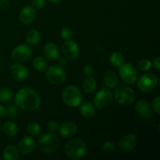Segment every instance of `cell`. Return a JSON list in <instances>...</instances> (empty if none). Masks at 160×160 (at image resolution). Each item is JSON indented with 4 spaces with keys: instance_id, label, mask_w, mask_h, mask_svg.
I'll return each mask as SVG.
<instances>
[{
    "instance_id": "obj_1",
    "label": "cell",
    "mask_w": 160,
    "mask_h": 160,
    "mask_svg": "<svg viewBox=\"0 0 160 160\" xmlns=\"http://www.w3.org/2000/svg\"><path fill=\"white\" fill-rule=\"evenodd\" d=\"M14 102L20 109L25 110H35L41 104V98L37 92L30 88H23L16 94Z\"/></svg>"
},
{
    "instance_id": "obj_2",
    "label": "cell",
    "mask_w": 160,
    "mask_h": 160,
    "mask_svg": "<svg viewBox=\"0 0 160 160\" xmlns=\"http://www.w3.org/2000/svg\"><path fill=\"white\" fill-rule=\"evenodd\" d=\"M87 152V144L83 139L74 138L68 142L65 146V153L73 159L82 158Z\"/></svg>"
},
{
    "instance_id": "obj_3",
    "label": "cell",
    "mask_w": 160,
    "mask_h": 160,
    "mask_svg": "<svg viewBox=\"0 0 160 160\" xmlns=\"http://www.w3.org/2000/svg\"><path fill=\"white\" fill-rule=\"evenodd\" d=\"M63 102L69 107H78L82 103L83 95L81 90L74 85H70L65 88L62 94Z\"/></svg>"
},
{
    "instance_id": "obj_4",
    "label": "cell",
    "mask_w": 160,
    "mask_h": 160,
    "mask_svg": "<svg viewBox=\"0 0 160 160\" xmlns=\"http://www.w3.org/2000/svg\"><path fill=\"white\" fill-rule=\"evenodd\" d=\"M59 145V139L57 135L52 133H46L39 137L38 146L44 153H52L56 151Z\"/></svg>"
},
{
    "instance_id": "obj_5",
    "label": "cell",
    "mask_w": 160,
    "mask_h": 160,
    "mask_svg": "<svg viewBox=\"0 0 160 160\" xmlns=\"http://www.w3.org/2000/svg\"><path fill=\"white\" fill-rule=\"evenodd\" d=\"M114 98L120 104L130 105L135 100L136 94L134 89L129 86L120 85L116 88L114 92Z\"/></svg>"
},
{
    "instance_id": "obj_6",
    "label": "cell",
    "mask_w": 160,
    "mask_h": 160,
    "mask_svg": "<svg viewBox=\"0 0 160 160\" xmlns=\"http://www.w3.org/2000/svg\"><path fill=\"white\" fill-rule=\"evenodd\" d=\"M46 78L49 83L56 85L62 84L67 78V72L63 67L53 65L48 67L46 71Z\"/></svg>"
},
{
    "instance_id": "obj_7",
    "label": "cell",
    "mask_w": 160,
    "mask_h": 160,
    "mask_svg": "<svg viewBox=\"0 0 160 160\" xmlns=\"http://www.w3.org/2000/svg\"><path fill=\"white\" fill-rule=\"evenodd\" d=\"M137 80L138 88L143 92H149L154 90L159 82L158 78L152 73H145Z\"/></svg>"
},
{
    "instance_id": "obj_8",
    "label": "cell",
    "mask_w": 160,
    "mask_h": 160,
    "mask_svg": "<svg viewBox=\"0 0 160 160\" xmlns=\"http://www.w3.org/2000/svg\"><path fill=\"white\" fill-rule=\"evenodd\" d=\"M119 75L122 81L128 84H134L138 79V71L133 64L123 63L119 67Z\"/></svg>"
},
{
    "instance_id": "obj_9",
    "label": "cell",
    "mask_w": 160,
    "mask_h": 160,
    "mask_svg": "<svg viewBox=\"0 0 160 160\" xmlns=\"http://www.w3.org/2000/svg\"><path fill=\"white\" fill-rule=\"evenodd\" d=\"M113 95L108 88L100 89L94 97V105L98 109H104L109 106L112 102Z\"/></svg>"
},
{
    "instance_id": "obj_10",
    "label": "cell",
    "mask_w": 160,
    "mask_h": 160,
    "mask_svg": "<svg viewBox=\"0 0 160 160\" xmlns=\"http://www.w3.org/2000/svg\"><path fill=\"white\" fill-rule=\"evenodd\" d=\"M31 54H32V51H31V48H30L29 45L22 44V45L16 46L14 49L12 50V58L16 62L23 63V62L29 60Z\"/></svg>"
},
{
    "instance_id": "obj_11",
    "label": "cell",
    "mask_w": 160,
    "mask_h": 160,
    "mask_svg": "<svg viewBox=\"0 0 160 160\" xmlns=\"http://www.w3.org/2000/svg\"><path fill=\"white\" fill-rule=\"evenodd\" d=\"M36 148V141L31 136H25L20 139L18 144V151L23 156L32 152Z\"/></svg>"
},
{
    "instance_id": "obj_12",
    "label": "cell",
    "mask_w": 160,
    "mask_h": 160,
    "mask_svg": "<svg viewBox=\"0 0 160 160\" xmlns=\"http://www.w3.org/2000/svg\"><path fill=\"white\" fill-rule=\"evenodd\" d=\"M62 52L68 59H76L80 53V48L78 44L73 40H66L62 45Z\"/></svg>"
},
{
    "instance_id": "obj_13",
    "label": "cell",
    "mask_w": 160,
    "mask_h": 160,
    "mask_svg": "<svg viewBox=\"0 0 160 160\" xmlns=\"http://www.w3.org/2000/svg\"><path fill=\"white\" fill-rule=\"evenodd\" d=\"M138 143L137 136L134 134H128L120 138L119 147L123 152H129L135 148Z\"/></svg>"
},
{
    "instance_id": "obj_14",
    "label": "cell",
    "mask_w": 160,
    "mask_h": 160,
    "mask_svg": "<svg viewBox=\"0 0 160 160\" xmlns=\"http://www.w3.org/2000/svg\"><path fill=\"white\" fill-rule=\"evenodd\" d=\"M10 74L16 81H23L28 77V70L20 62H16L10 67Z\"/></svg>"
},
{
    "instance_id": "obj_15",
    "label": "cell",
    "mask_w": 160,
    "mask_h": 160,
    "mask_svg": "<svg viewBox=\"0 0 160 160\" xmlns=\"http://www.w3.org/2000/svg\"><path fill=\"white\" fill-rule=\"evenodd\" d=\"M36 17L35 9L32 6H25L21 9L19 15L20 21L23 24H30L32 23Z\"/></svg>"
},
{
    "instance_id": "obj_16",
    "label": "cell",
    "mask_w": 160,
    "mask_h": 160,
    "mask_svg": "<svg viewBox=\"0 0 160 160\" xmlns=\"http://www.w3.org/2000/svg\"><path fill=\"white\" fill-rule=\"evenodd\" d=\"M58 130H59V134L62 138H71L75 135L78 131V128L73 122L67 121L62 123L60 127H59Z\"/></svg>"
},
{
    "instance_id": "obj_17",
    "label": "cell",
    "mask_w": 160,
    "mask_h": 160,
    "mask_svg": "<svg viewBox=\"0 0 160 160\" xmlns=\"http://www.w3.org/2000/svg\"><path fill=\"white\" fill-rule=\"evenodd\" d=\"M135 110L144 118H150L152 115V109L151 105L146 100H140L135 104Z\"/></svg>"
},
{
    "instance_id": "obj_18",
    "label": "cell",
    "mask_w": 160,
    "mask_h": 160,
    "mask_svg": "<svg viewBox=\"0 0 160 160\" xmlns=\"http://www.w3.org/2000/svg\"><path fill=\"white\" fill-rule=\"evenodd\" d=\"M44 55L46 59L50 61L57 60L59 57V50L57 45L52 42L47 43L44 47Z\"/></svg>"
},
{
    "instance_id": "obj_19",
    "label": "cell",
    "mask_w": 160,
    "mask_h": 160,
    "mask_svg": "<svg viewBox=\"0 0 160 160\" xmlns=\"http://www.w3.org/2000/svg\"><path fill=\"white\" fill-rule=\"evenodd\" d=\"M80 112L84 117L87 119H92L96 114V109L95 105L90 102H85L80 105Z\"/></svg>"
},
{
    "instance_id": "obj_20",
    "label": "cell",
    "mask_w": 160,
    "mask_h": 160,
    "mask_svg": "<svg viewBox=\"0 0 160 160\" xmlns=\"http://www.w3.org/2000/svg\"><path fill=\"white\" fill-rule=\"evenodd\" d=\"M118 77L115 72L112 70L106 72L104 74V84L108 88H116L118 86Z\"/></svg>"
},
{
    "instance_id": "obj_21",
    "label": "cell",
    "mask_w": 160,
    "mask_h": 160,
    "mask_svg": "<svg viewBox=\"0 0 160 160\" xmlns=\"http://www.w3.org/2000/svg\"><path fill=\"white\" fill-rule=\"evenodd\" d=\"M2 159L5 160H17L19 159L18 149L12 145H9L4 148Z\"/></svg>"
},
{
    "instance_id": "obj_22",
    "label": "cell",
    "mask_w": 160,
    "mask_h": 160,
    "mask_svg": "<svg viewBox=\"0 0 160 160\" xmlns=\"http://www.w3.org/2000/svg\"><path fill=\"white\" fill-rule=\"evenodd\" d=\"M2 131L8 137H13L18 133V126L12 121H6L2 126Z\"/></svg>"
},
{
    "instance_id": "obj_23",
    "label": "cell",
    "mask_w": 160,
    "mask_h": 160,
    "mask_svg": "<svg viewBox=\"0 0 160 160\" xmlns=\"http://www.w3.org/2000/svg\"><path fill=\"white\" fill-rule=\"evenodd\" d=\"M41 35L40 33L35 29H31L28 31L26 34V41L28 44L31 46L38 45L40 42Z\"/></svg>"
},
{
    "instance_id": "obj_24",
    "label": "cell",
    "mask_w": 160,
    "mask_h": 160,
    "mask_svg": "<svg viewBox=\"0 0 160 160\" xmlns=\"http://www.w3.org/2000/svg\"><path fill=\"white\" fill-rule=\"evenodd\" d=\"M96 81L94 78H92V76L88 77L87 78H85L83 82V89H84V92L86 93H92L93 92H95V90L96 89Z\"/></svg>"
},
{
    "instance_id": "obj_25",
    "label": "cell",
    "mask_w": 160,
    "mask_h": 160,
    "mask_svg": "<svg viewBox=\"0 0 160 160\" xmlns=\"http://www.w3.org/2000/svg\"><path fill=\"white\" fill-rule=\"evenodd\" d=\"M124 62V57L118 52H114L109 56V62L114 67H119Z\"/></svg>"
},
{
    "instance_id": "obj_26",
    "label": "cell",
    "mask_w": 160,
    "mask_h": 160,
    "mask_svg": "<svg viewBox=\"0 0 160 160\" xmlns=\"http://www.w3.org/2000/svg\"><path fill=\"white\" fill-rule=\"evenodd\" d=\"M33 67L38 71L42 72L47 69L48 62L45 58L42 57V56H37L33 60Z\"/></svg>"
},
{
    "instance_id": "obj_27",
    "label": "cell",
    "mask_w": 160,
    "mask_h": 160,
    "mask_svg": "<svg viewBox=\"0 0 160 160\" xmlns=\"http://www.w3.org/2000/svg\"><path fill=\"white\" fill-rule=\"evenodd\" d=\"M41 126L37 122H31L27 126V131L31 136H38L41 134Z\"/></svg>"
},
{
    "instance_id": "obj_28",
    "label": "cell",
    "mask_w": 160,
    "mask_h": 160,
    "mask_svg": "<svg viewBox=\"0 0 160 160\" xmlns=\"http://www.w3.org/2000/svg\"><path fill=\"white\" fill-rule=\"evenodd\" d=\"M12 92L7 88H2L0 89V102H6L12 99Z\"/></svg>"
},
{
    "instance_id": "obj_29",
    "label": "cell",
    "mask_w": 160,
    "mask_h": 160,
    "mask_svg": "<svg viewBox=\"0 0 160 160\" xmlns=\"http://www.w3.org/2000/svg\"><path fill=\"white\" fill-rule=\"evenodd\" d=\"M17 113H18V111H17V107L13 105H9L6 107L5 114L8 119H15L17 116Z\"/></svg>"
},
{
    "instance_id": "obj_30",
    "label": "cell",
    "mask_w": 160,
    "mask_h": 160,
    "mask_svg": "<svg viewBox=\"0 0 160 160\" xmlns=\"http://www.w3.org/2000/svg\"><path fill=\"white\" fill-rule=\"evenodd\" d=\"M116 149V144L112 141H106L102 145V150L106 153H111Z\"/></svg>"
},
{
    "instance_id": "obj_31",
    "label": "cell",
    "mask_w": 160,
    "mask_h": 160,
    "mask_svg": "<svg viewBox=\"0 0 160 160\" xmlns=\"http://www.w3.org/2000/svg\"><path fill=\"white\" fill-rule=\"evenodd\" d=\"M152 67V62L147 59H142L138 63V67L142 71H148Z\"/></svg>"
},
{
    "instance_id": "obj_32",
    "label": "cell",
    "mask_w": 160,
    "mask_h": 160,
    "mask_svg": "<svg viewBox=\"0 0 160 160\" xmlns=\"http://www.w3.org/2000/svg\"><path fill=\"white\" fill-rule=\"evenodd\" d=\"M73 33L72 29L68 28V27H65V28H62V29L61 30L60 32L61 36H62V38L65 39V40H69V39L71 38L72 36H73Z\"/></svg>"
},
{
    "instance_id": "obj_33",
    "label": "cell",
    "mask_w": 160,
    "mask_h": 160,
    "mask_svg": "<svg viewBox=\"0 0 160 160\" xmlns=\"http://www.w3.org/2000/svg\"><path fill=\"white\" fill-rule=\"evenodd\" d=\"M83 73L87 77L92 76L95 73V69H94L93 66L91 65V64H86V65H84V67H83Z\"/></svg>"
},
{
    "instance_id": "obj_34",
    "label": "cell",
    "mask_w": 160,
    "mask_h": 160,
    "mask_svg": "<svg viewBox=\"0 0 160 160\" xmlns=\"http://www.w3.org/2000/svg\"><path fill=\"white\" fill-rule=\"evenodd\" d=\"M152 107L155 112L159 115L160 113V96L158 95L156 98L152 101Z\"/></svg>"
},
{
    "instance_id": "obj_35",
    "label": "cell",
    "mask_w": 160,
    "mask_h": 160,
    "mask_svg": "<svg viewBox=\"0 0 160 160\" xmlns=\"http://www.w3.org/2000/svg\"><path fill=\"white\" fill-rule=\"evenodd\" d=\"M47 128H48V129L51 132H55V131H57L58 128H59V123H58V122L56 121V120H51V121L48 122V124H47Z\"/></svg>"
},
{
    "instance_id": "obj_36",
    "label": "cell",
    "mask_w": 160,
    "mask_h": 160,
    "mask_svg": "<svg viewBox=\"0 0 160 160\" xmlns=\"http://www.w3.org/2000/svg\"><path fill=\"white\" fill-rule=\"evenodd\" d=\"M32 6L34 9H42L45 6V0H32Z\"/></svg>"
},
{
    "instance_id": "obj_37",
    "label": "cell",
    "mask_w": 160,
    "mask_h": 160,
    "mask_svg": "<svg viewBox=\"0 0 160 160\" xmlns=\"http://www.w3.org/2000/svg\"><path fill=\"white\" fill-rule=\"evenodd\" d=\"M58 65L59 67H64L67 64V58L65 57H59L58 58Z\"/></svg>"
},
{
    "instance_id": "obj_38",
    "label": "cell",
    "mask_w": 160,
    "mask_h": 160,
    "mask_svg": "<svg viewBox=\"0 0 160 160\" xmlns=\"http://www.w3.org/2000/svg\"><path fill=\"white\" fill-rule=\"evenodd\" d=\"M153 65H154V67L156 70H160V57L159 56H157L156 59L153 61Z\"/></svg>"
},
{
    "instance_id": "obj_39",
    "label": "cell",
    "mask_w": 160,
    "mask_h": 160,
    "mask_svg": "<svg viewBox=\"0 0 160 160\" xmlns=\"http://www.w3.org/2000/svg\"><path fill=\"white\" fill-rule=\"evenodd\" d=\"M5 112H6V107L0 104V117H3L5 115Z\"/></svg>"
},
{
    "instance_id": "obj_40",
    "label": "cell",
    "mask_w": 160,
    "mask_h": 160,
    "mask_svg": "<svg viewBox=\"0 0 160 160\" xmlns=\"http://www.w3.org/2000/svg\"><path fill=\"white\" fill-rule=\"evenodd\" d=\"M0 5H1L2 7H4V8L8 7V6H9V4H8V2L6 1V0H2V1L0 2Z\"/></svg>"
},
{
    "instance_id": "obj_41",
    "label": "cell",
    "mask_w": 160,
    "mask_h": 160,
    "mask_svg": "<svg viewBox=\"0 0 160 160\" xmlns=\"http://www.w3.org/2000/svg\"><path fill=\"white\" fill-rule=\"evenodd\" d=\"M47 1H48L51 3H59L60 2L61 0H47Z\"/></svg>"
},
{
    "instance_id": "obj_42",
    "label": "cell",
    "mask_w": 160,
    "mask_h": 160,
    "mask_svg": "<svg viewBox=\"0 0 160 160\" xmlns=\"http://www.w3.org/2000/svg\"><path fill=\"white\" fill-rule=\"evenodd\" d=\"M0 129H1V123H0Z\"/></svg>"
},
{
    "instance_id": "obj_43",
    "label": "cell",
    "mask_w": 160,
    "mask_h": 160,
    "mask_svg": "<svg viewBox=\"0 0 160 160\" xmlns=\"http://www.w3.org/2000/svg\"></svg>"
}]
</instances>
